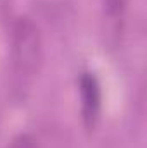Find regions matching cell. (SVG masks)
<instances>
[{"instance_id": "cell-2", "label": "cell", "mask_w": 147, "mask_h": 148, "mask_svg": "<svg viewBox=\"0 0 147 148\" xmlns=\"http://www.w3.org/2000/svg\"><path fill=\"white\" fill-rule=\"evenodd\" d=\"M80 93H81V107L83 121L87 127H94L99 121L102 107V93L97 77L90 73H83L80 77Z\"/></svg>"}, {"instance_id": "cell-3", "label": "cell", "mask_w": 147, "mask_h": 148, "mask_svg": "<svg viewBox=\"0 0 147 148\" xmlns=\"http://www.w3.org/2000/svg\"><path fill=\"white\" fill-rule=\"evenodd\" d=\"M7 148H38V143L33 134L21 133V134H17L16 138L10 140V143H9Z\"/></svg>"}, {"instance_id": "cell-1", "label": "cell", "mask_w": 147, "mask_h": 148, "mask_svg": "<svg viewBox=\"0 0 147 148\" xmlns=\"http://www.w3.org/2000/svg\"><path fill=\"white\" fill-rule=\"evenodd\" d=\"M42 59V40L35 23L19 17L12 35V67L17 77H31Z\"/></svg>"}]
</instances>
